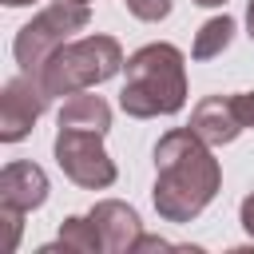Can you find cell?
I'll return each instance as SVG.
<instances>
[{
  "mask_svg": "<svg viewBox=\"0 0 254 254\" xmlns=\"http://www.w3.org/2000/svg\"><path fill=\"white\" fill-rule=\"evenodd\" d=\"M155 187L151 202L163 222H194L222 187V167L190 127H175L155 143Z\"/></svg>",
  "mask_w": 254,
  "mask_h": 254,
  "instance_id": "6da1fadb",
  "label": "cell"
},
{
  "mask_svg": "<svg viewBox=\"0 0 254 254\" xmlns=\"http://www.w3.org/2000/svg\"><path fill=\"white\" fill-rule=\"evenodd\" d=\"M127 79L119 91V107L131 119H155V115H175L187 103V60L175 44H143L127 64Z\"/></svg>",
  "mask_w": 254,
  "mask_h": 254,
  "instance_id": "7a4b0ae2",
  "label": "cell"
},
{
  "mask_svg": "<svg viewBox=\"0 0 254 254\" xmlns=\"http://www.w3.org/2000/svg\"><path fill=\"white\" fill-rule=\"evenodd\" d=\"M123 48L115 36H83V40H67L36 75L44 83V91L56 95H75L87 91L95 83H107L123 71Z\"/></svg>",
  "mask_w": 254,
  "mask_h": 254,
  "instance_id": "3957f363",
  "label": "cell"
},
{
  "mask_svg": "<svg viewBox=\"0 0 254 254\" xmlns=\"http://www.w3.org/2000/svg\"><path fill=\"white\" fill-rule=\"evenodd\" d=\"M91 20L87 4L79 0H52L44 12H36L12 40V56L20 64V71H40L75 32H83Z\"/></svg>",
  "mask_w": 254,
  "mask_h": 254,
  "instance_id": "277c9868",
  "label": "cell"
},
{
  "mask_svg": "<svg viewBox=\"0 0 254 254\" xmlns=\"http://www.w3.org/2000/svg\"><path fill=\"white\" fill-rule=\"evenodd\" d=\"M56 163L60 171L83 187V190H107L119 171L111 163V155L103 151V135L99 131H79V127H60L56 131Z\"/></svg>",
  "mask_w": 254,
  "mask_h": 254,
  "instance_id": "5b68a950",
  "label": "cell"
},
{
  "mask_svg": "<svg viewBox=\"0 0 254 254\" xmlns=\"http://www.w3.org/2000/svg\"><path fill=\"white\" fill-rule=\"evenodd\" d=\"M52 95L36 71H20L0 87V143H20L32 135L36 119L48 111Z\"/></svg>",
  "mask_w": 254,
  "mask_h": 254,
  "instance_id": "8992f818",
  "label": "cell"
},
{
  "mask_svg": "<svg viewBox=\"0 0 254 254\" xmlns=\"http://www.w3.org/2000/svg\"><path fill=\"white\" fill-rule=\"evenodd\" d=\"M99 226V238H103V254H135V242L143 238V222H139V210L119 202V198H103L87 210Z\"/></svg>",
  "mask_w": 254,
  "mask_h": 254,
  "instance_id": "52a82bcc",
  "label": "cell"
},
{
  "mask_svg": "<svg viewBox=\"0 0 254 254\" xmlns=\"http://www.w3.org/2000/svg\"><path fill=\"white\" fill-rule=\"evenodd\" d=\"M187 127H190L202 143H210V147H226V143H234V139L246 131L242 119H238V111H234V99H230V95H206V99H198Z\"/></svg>",
  "mask_w": 254,
  "mask_h": 254,
  "instance_id": "ba28073f",
  "label": "cell"
},
{
  "mask_svg": "<svg viewBox=\"0 0 254 254\" xmlns=\"http://www.w3.org/2000/svg\"><path fill=\"white\" fill-rule=\"evenodd\" d=\"M48 202V175L44 167L16 159L0 171V206H16V210H40Z\"/></svg>",
  "mask_w": 254,
  "mask_h": 254,
  "instance_id": "9c48e42d",
  "label": "cell"
},
{
  "mask_svg": "<svg viewBox=\"0 0 254 254\" xmlns=\"http://www.w3.org/2000/svg\"><path fill=\"white\" fill-rule=\"evenodd\" d=\"M56 123H60V127H79V131H99V135H107V127H111V103H107L103 95L75 91V95L64 99Z\"/></svg>",
  "mask_w": 254,
  "mask_h": 254,
  "instance_id": "30bf717a",
  "label": "cell"
},
{
  "mask_svg": "<svg viewBox=\"0 0 254 254\" xmlns=\"http://www.w3.org/2000/svg\"><path fill=\"white\" fill-rule=\"evenodd\" d=\"M56 250H75V254H103V238L91 214H71L60 222V238L52 246H40V254H56Z\"/></svg>",
  "mask_w": 254,
  "mask_h": 254,
  "instance_id": "8fae6325",
  "label": "cell"
},
{
  "mask_svg": "<svg viewBox=\"0 0 254 254\" xmlns=\"http://www.w3.org/2000/svg\"><path fill=\"white\" fill-rule=\"evenodd\" d=\"M230 40H234V20L222 12V16H210L198 32H194V44H190V56L194 60H214V56H222L226 48H230Z\"/></svg>",
  "mask_w": 254,
  "mask_h": 254,
  "instance_id": "7c38bea8",
  "label": "cell"
},
{
  "mask_svg": "<svg viewBox=\"0 0 254 254\" xmlns=\"http://www.w3.org/2000/svg\"><path fill=\"white\" fill-rule=\"evenodd\" d=\"M123 4H127V12H131L135 20H143V24H159V20L171 16V0H123Z\"/></svg>",
  "mask_w": 254,
  "mask_h": 254,
  "instance_id": "4fadbf2b",
  "label": "cell"
},
{
  "mask_svg": "<svg viewBox=\"0 0 254 254\" xmlns=\"http://www.w3.org/2000/svg\"><path fill=\"white\" fill-rule=\"evenodd\" d=\"M0 222H4V242H0V250H4V254H12V250L20 246L24 210H16V206H0Z\"/></svg>",
  "mask_w": 254,
  "mask_h": 254,
  "instance_id": "5bb4252c",
  "label": "cell"
},
{
  "mask_svg": "<svg viewBox=\"0 0 254 254\" xmlns=\"http://www.w3.org/2000/svg\"><path fill=\"white\" fill-rule=\"evenodd\" d=\"M230 99H234V111H238L242 127H246V131H254V91H234Z\"/></svg>",
  "mask_w": 254,
  "mask_h": 254,
  "instance_id": "9a60e30c",
  "label": "cell"
},
{
  "mask_svg": "<svg viewBox=\"0 0 254 254\" xmlns=\"http://www.w3.org/2000/svg\"><path fill=\"white\" fill-rule=\"evenodd\" d=\"M238 222H242V230L254 238V190L242 198V206H238Z\"/></svg>",
  "mask_w": 254,
  "mask_h": 254,
  "instance_id": "2e32d148",
  "label": "cell"
},
{
  "mask_svg": "<svg viewBox=\"0 0 254 254\" xmlns=\"http://www.w3.org/2000/svg\"><path fill=\"white\" fill-rule=\"evenodd\" d=\"M143 250H175V242H167V238H159V234H143V238L135 242V254H143Z\"/></svg>",
  "mask_w": 254,
  "mask_h": 254,
  "instance_id": "e0dca14e",
  "label": "cell"
},
{
  "mask_svg": "<svg viewBox=\"0 0 254 254\" xmlns=\"http://www.w3.org/2000/svg\"><path fill=\"white\" fill-rule=\"evenodd\" d=\"M246 36H250V40H254V0H250V4H246Z\"/></svg>",
  "mask_w": 254,
  "mask_h": 254,
  "instance_id": "ac0fdd59",
  "label": "cell"
},
{
  "mask_svg": "<svg viewBox=\"0 0 254 254\" xmlns=\"http://www.w3.org/2000/svg\"><path fill=\"white\" fill-rule=\"evenodd\" d=\"M4 8H24V4H36V0H0Z\"/></svg>",
  "mask_w": 254,
  "mask_h": 254,
  "instance_id": "d6986e66",
  "label": "cell"
},
{
  "mask_svg": "<svg viewBox=\"0 0 254 254\" xmlns=\"http://www.w3.org/2000/svg\"><path fill=\"white\" fill-rule=\"evenodd\" d=\"M190 4H202V8H222L226 0H190Z\"/></svg>",
  "mask_w": 254,
  "mask_h": 254,
  "instance_id": "ffe728a7",
  "label": "cell"
},
{
  "mask_svg": "<svg viewBox=\"0 0 254 254\" xmlns=\"http://www.w3.org/2000/svg\"><path fill=\"white\" fill-rule=\"evenodd\" d=\"M79 4H91V0H79Z\"/></svg>",
  "mask_w": 254,
  "mask_h": 254,
  "instance_id": "44dd1931",
  "label": "cell"
}]
</instances>
